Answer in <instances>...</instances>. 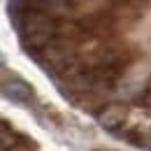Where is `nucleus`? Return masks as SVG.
Listing matches in <instances>:
<instances>
[{"mask_svg": "<svg viewBox=\"0 0 151 151\" xmlns=\"http://www.w3.org/2000/svg\"><path fill=\"white\" fill-rule=\"evenodd\" d=\"M21 137H23V135H17V132L7 126V121H2V126H0V139H2V142H0V149L2 151H9Z\"/></svg>", "mask_w": 151, "mask_h": 151, "instance_id": "obj_6", "label": "nucleus"}, {"mask_svg": "<svg viewBox=\"0 0 151 151\" xmlns=\"http://www.w3.org/2000/svg\"><path fill=\"white\" fill-rule=\"evenodd\" d=\"M30 9L44 12L49 17H54L56 21L70 19L75 14V2L72 0H26Z\"/></svg>", "mask_w": 151, "mask_h": 151, "instance_id": "obj_5", "label": "nucleus"}, {"mask_svg": "<svg viewBox=\"0 0 151 151\" xmlns=\"http://www.w3.org/2000/svg\"><path fill=\"white\" fill-rule=\"evenodd\" d=\"M33 86L28 84V81H23L21 77H14L12 79L5 75L2 79V98L5 100H9V102H14V105H28L30 100H33Z\"/></svg>", "mask_w": 151, "mask_h": 151, "instance_id": "obj_4", "label": "nucleus"}, {"mask_svg": "<svg viewBox=\"0 0 151 151\" xmlns=\"http://www.w3.org/2000/svg\"><path fill=\"white\" fill-rule=\"evenodd\" d=\"M17 28V35H19L21 47L30 54V56H37L40 51L58 35V21L44 12L37 9H26L19 19L12 23Z\"/></svg>", "mask_w": 151, "mask_h": 151, "instance_id": "obj_1", "label": "nucleus"}, {"mask_svg": "<svg viewBox=\"0 0 151 151\" xmlns=\"http://www.w3.org/2000/svg\"><path fill=\"white\" fill-rule=\"evenodd\" d=\"M42 65V70L51 79L70 72L72 68L79 65V58H81V42L79 40H70L63 37V35H56L51 40L37 56H33Z\"/></svg>", "mask_w": 151, "mask_h": 151, "instance_id": "obj_2", "label": "nucleus"}, {"mask_svg": "<svg viewBox=\"0 0 151 151\" xmlns=\"http://www.w3.org/2000/svg\"><path fill=\"white\" fill-rule=\"evenodd\" d=\"M9 151H37V144H35L33 139H28V137H21Z\"/></svg>", "mask_w": 151, "mask_h": 151, "instance_id": "obj_7", "label": "nucleus"}, {"mask_svg": "<svg viewBox=\"0 0 151 151\" xmlns=\"http://www.w3.org/2000/svg\"><path fill=\"white\" fill-rule=\"evenodd\" d=\"M93 151H109V149H93Z\"/></svg>", "mask_w": 151, "mask_h": 151, "instance_id": "obj_8", "label": "nucleus"}, {"mask_svg": "<svg viewBox=\"0 0 151 151\" xmlns=\"http://www.w3.org/2000/svg\"><path fill=\"white\" fill-rule=\"evenodd\" d=\"M130 112H132V107L126 105V102H109L102 112L98 114V123H100L105 130L116 132V130H121V128L128 123Z\"/></svg>", "mask_w": 151, "mask_h": 151, "instance_id": "obj_3", "label": "nucleus"}]
</instances>
